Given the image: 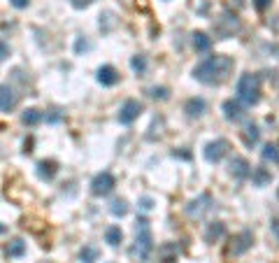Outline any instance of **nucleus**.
Wrapping results in <instances>:
<instances>
[{"instance_id":"obj_5","label":"nucleus","mask_w":279,"mask_h":263,"mask_svg":"<svg viewBox=\"0 0 279 263\" xmlns=\"http://www.w3.org/2000/svg\"><path fill=\"white\" fill-rule=\"evenodd\" d=\"M226 151H228V142L226 140H214V142H209L207 147H205V161H209V163H219L221 158L226 156Z\"/></svg>"},{"instance_id":"obj_15","label":"nucleus","mask_w":279,"mask_h":263,"mask_svg":"<svg viewBox=\"0 0 279 263\" xmlns=\"http://www.w3.org/2000/svg\"><path fill=\"white\" fill-rule=\"evenodd\" d=\"M193 49H195V52H207L209 47H212V37L207 35V33H202V30H195V33H193Z\"/></svg>"},{"instance_id":"obj_11","label":"nucleus","mask_w":279,"mask_h":263,"mask_svg":"<svg viewBox=\"0 0 279 263\" xmlns=\"http://www.w3.org/2000/svg\"><path fill=\"white\" fill-rule=\"evenodd\" d=\"M209 203H212L209 196H200L198 201H191L189 205H186V212H189L191 217H202V214L209 210Z\"/></svg>"},{"instance_id":"obj_28","label":"nucleus","mask_w":279,"mask_h":263,"mask_svg":"<svg viewBox=\"0 0 279 263\" xmlns=\"http://www.w3.org/2000/svg\"><path fill=\"white\" fill-rule=\"evenodd\" d=\"M140 207H142V210H151V207H154V201H151V198H149V196H144V198H142V201H140Z\"/></svg>"},{"instance_id":"obj_2","label":"nucleus","mask_w":279,"mask_h":263,"mask_svg":"<svg viewBox=\"0 0 279 263\" xmlns=\"http://www.w3.org/2000/svg\"><path fill=\"white\" fill-rule=\"evenodd\" d=\"M154 249L151 242V231H149V221L147 219H138V237L131 247V256L135 261H147L149 254Z\"/></svg>"},{"instance_id":"obj_26","label":"nucleus","mask_w":279,"mask_h":263,"mask_svg":"<svg viewBox=\"0 0 279 263\" xmlns=\"http://www.w3.org/2000/svg\"><path fill=\"white\" fill-rule=\"evenodd\" d=\"M149 96L156 98V100H167L170 91H167L166 87H154V88H149Z\"/></svg>"},{"instance_id":"obj_8","label":"nucleus","mask_w":279,"mask_h":263,"mask_svg":"<svg viewBox=\"0 0 279 263\" xmlns=\"http://www.w3.org/2000/svg\"><path fill=\"white\" fill-rule=\"evenodd\" d=\"M230 175L237 177V179H244V177L251 175V166H249V161L242 156H233L230 161Z\"/></svg>"},{"instance_id":"obj_21","label":"nucleus","mask_w":279,"mask_h":263,"mask_svg":"<svg viewBox=\"0 0 279 263\" xmlns=\"http://www.w3.org/2000/svg\"><path fill=\"white\" fill-rule=\"evenodd\" d=\"M98 256H100L98 247L86 245L82 252H79V261H82V263H93V261H98Z\"/></svg>"},{"instance_id":"obj_19","label":"nucleus","mask_w":279,"mask_h":263,"mask_svg":"<svg viewBox=\"0 0 279 263\" xmlns=\"http://www.w3.org/2000/svg\"><path fill=\"white\" fill-rule=\"evenodd\" d=\"M121 240H123V233H121V228L119 226H110L107 231H105V242H107V245L119 247Z\"/></svg>"},{"instance_id":"obj_16","label":"nucleus","mask_w":279,"mask_h":263,"mask_svg":"<svg viewBox=\"0 0 279 263\" xmlns=\"http://www.w3.org/2000/svg\"><path fill=\"white\" fill-rule=\"evenodd\" d=\"M5 254L9 256V259H17V256H24L26 254V242L21 240V237H17V240H12L7 245V249H5Z\"/></svg>"},{"instance_id":"obj_13","label":"nucleus","mask_w":279,"mask_h":263,"mask_svg":"<svg viewBox=\"0 0 279 263\" xmlns=\"http://www.w3.org/2000/svg\"><path fill=\"white\" fill-rule=\"evenodd\" d=\"M223 114H226L228 121H240L244 117V110L237 100H226V103H223Z\"/></svg>"},{"instance_id":"obj_10","label":"nucleus","mask_w":279,"mask_h":263,"mask_svg":"<svg viewBox=\"0 0 279 263\" xmlns=\"http://www.w3.org/2000/svg\"><path fill=\"white\" fill-rule=\"evenodd\" d=\"M184 110H186V117H189V119H198V117L205 114L207 105H205V100H202V98H189V100H186V105H184Z\"/></svg>"},{"instance_id":"obj_30","label":"nucleus","mask_w":279,"mask_h":263,"mask_svg":"<svg viewBox=\"0 0 279 263\" xmlns=\"http://www.w3.org/2000/svg\"><path fill=\"white\" fill-rule=\"evenodd\" d=\"M91 2H93V0H72V5H75V7H77V9H82V7H88Z\"/></svg>"},{"instance_id":"obj_7","label":"nucleus","mask_w":279,"mask_h":263,"mask_svg":"<svg viewBox=\"0 0 279 263\" xmlns=\"http://www.w3.org/2000/svg\"><path fill=\"white\" fill-rule=\"evenodd\" d=\"M251 245H253V235L249 231H242V233H237V235L233 237V242H230V254L240 256V254H244L247 249H251Z\"/></svg>"},{"instance_id":"obj_20","label":"nucleus","mask_w":279,"mask_h":263,"mask_svg":"<svg viewBox=\"0 0 279 263\" xmlns=\"http://www.w3.org/2000/svg\"><path fill=\"white\" fill-rule=\"evenodd\" d=\"M42 119H44V114L40 110H35V107H30V110H26V112L21 114V121L26 123V126H37Z\"/></svg>"},{"instance_id":"obj_17","label":"nucleus","mask_w":279,"mask_h":263,"mask_svg":"<svg viewBox=\"0 0 279 263\" xmlns=\"http://www.w3.org/2000/svg\"><path fill=\"white\" fill-rule=\"evenodd\" d=\"M223 233H226V226H223L221 221H214V224H209V228L205 231V240H207V242H217Z\"/></svg>"},{"instance_id":"obj_3","label":"nucleus","mask_w":279,"mask_h":263,"mask_svg":"<svg viewBox=\"0 0 279 263\" xmlns=\"http://www.w3.org/2000/svg\"><path fill=\"white\" fill-rule=\"evenodd\" d=\"M237 98L242 100L244 105H256L261 100V77L247 72L237 82Z\"/></svg>"},{"instance_id":"obj_14","label":"nucleus","mask_w":279,"mask_h":263,"mask_svg":"<svg viewBox=\"0 0 279 263\" xmlns=\"http://www.w3.org/2000/svg\"><path fill=\"white\" fill-rule=\"evenodd\" d=\"M56 173H58V163L56 161H40L37 163V175L42 179H54Z\"/></svg>"},{"instance_id":"obj_22","label":"nucleus","mask_w":279,"mask_h":263,"mask_svg":"<svg viewBox=\"0 0 279 263\" xmlns=\"http://www.w3.org/2000/svg\"><path fill=\"white\" fill-rule=\"evenodd\" d=\"M110 212H112L114 217H123L128 212V203L123 201V198H116V201L110 203Z\"/></svg>"},{"instance_id":"obj_6","label":"nucleus","mask_w":279,"mask_h":263,"mask_svg":"<svg viewBox=\"0 0 279 263\" xmlns=\"http://www.w3.org/2000/svg\"><path fill=\"white\" fill-rule=\"evenodd\" d=\"M140 114H142V103H138V100H126L121 105V110H119V121L133 123Z\"/></svg>"},{"instance_id":"obj_12","label":"nucleus","mask_w":279,"mask_h":263,"mask_svg":"<svg viewBox=\"0 0 279 263\" xmlns=\"http://www.w3.org/2000/svg\"><path fill=\"white\" fill-rule=\"evenodd\" d=\"M98 82H100L103 87H114V84L119 82V72H116V68H112V65H103V68L98 70Z\"/></svg>"},{"instance_id":"obj_31","label":"nucleus","mask_w":279,"mask_h":263,"mask_svg":"<svg viewBox=\"0 0 279 263\" xmlns=\"http://www.w3.org/2000/svg\"><path fill=\"white\" fill-rule=\"evenodd\" d=\"M272 233H275V237L279 240V214L275 217V219H272Z\"/></svg>"},{"instance_id":"obj_4","label":"nucleus","mask_w":279,"mask_h":263,"mask_svg":"<svg viewBox=\"0 0 279 263\" xmlns=\"http://www.w3.org/2000/svg\"><path fill=\"white\" fill-rule=\"evenodd\" d=\"M114 189V177L110 173H98L93 177V182H91V193L93 196H107V193H112Z\"/></svg>"},{"instance_id":"obj_1","label":"nucleus","mask_w":279,"mask_h":263,"mask_svg":"<svg viewBox=\"0 0 279 263\" xmlns=\"http://www.w3.org/2000/svg\"><path fill=\"white\" fill-rule=\"evenodd\" d=\"M233 68H235V61L230 56H221L219 54V56H209L202 63H198L193 68V77L198 82H202V84H223L230 77Z\"/></svg>"},{"instance_id":"obj_24","label":"nucleus","mask_w":279,"mask_h":263,"mask_svg":"<svg viewBox=\"0 0 279 263\" xmlns=\"http://www.w3.org/2000/svg\"><path fill=\"white\" fill-rule=\"evenodd\" d=\"M131 68L138 72V75H142V72L147 70V58H144V56H133V58H131Z\"/></svg>"},{"instance_id":"obj_33","label":"nucleus","mask_w":279,"mask_h":263,"mask_svg":"<svg viewBox=\"0 0 279 263\" xmlns=\"http://www.w3.org/2000/svg\"><path fill=\"white\" fill-rule=\"evenodd\" d=\"M86 47H88V44L84 42V40H79V42H77V47H75V49H77V52H82V49H86Z\"/></svg>"},{"instance_id":"obj_23","label":"nucleus","mask_w":279,"mask_h":263,"mask_svg":"<svg viewBox=\"0 0 279 263\" xmlns=\"http://www.w3.org/2000/svg\"><path fill=\"white\" fill-rule=\"evenodd\" d=\"M251 177H253V182L258 186H263V184H268L272 179V175L265 170V168H256V170H251Z\"/></svg>"},{"instance_id":"obj_18","label":"nucleus","mask_w":279,"mask_h":263,"mask_svg":"<svg viewBox=\"0 0 279 263\" xmlns=\"http://www.w3.org/2000/svg\"><path fill=\"white\" fill-rule=\"evenodd\" d=\"M258 135H261V133H258V126H256V123H247V126H244L242 138H244V142H247L249 147H253V145L258 142Z\"/></svg>"},{"instance_id":"obj_25","label":"nucleus","mask_w":279,"mask_h":263,"mask_svg":"<svg viewBox=\"0 0 279 263\" xmlns=\"http://www.w3.org/2000/svg\"><path fill=\"white\" fill-rule=\"evenodd\" d=\"M263 158H265V161H277L279 163V149L275 145H265V147H263Z\"/></svg>"},{"instance_id":"obj_29","label":"nucleus","mask_w":279,"mask_h":263,"mask_svg":"<svg viewBox=\"0 0 279 263\" xmlns=\"http://www.w3.org/2000/svg\"><path fill=\"white\" fill-rule=\"evenodd\" d=\"M270 2H272V0H253V5H256V9H258V12L268 9V7H270Z\"/></svg>"},{"instance_id":"obj_32","label":"nucleus","mask_w":279,"mask_h":263,"mask_svg":"<svg viewBox=\"0 0 279 263\" xmlns=\"http://www.w3.org/2000/svg\"><path fill=\"white\" fill-rule=\"evenodd\" d=\"M9 2H12V5H14V7H17V9H24V7H28V0H9Z\"/></svg>"},{"instance_id":"obj_27","label":"nucleus","mask_w":279,"mask_h":263,"mask_svg":"<svg viewBox=\"0 0 279 263\" xmlns=\"http://www.w3.org/2000/svg\"><path fill=\"white\" fill-rule=\"evenodd\" d=\"M7 56H9V47H7V42H2V40H0V63L5 61Z\"/></svg>"},{"instance_id":"obj_9","label":"nucleus","mask_w":279,"mask_h":263,"mask_svg":"<svg viewBox=\"0 0 279 263\" xmlns=\"http://www.w3.org/2000/svg\"><path fill=\"white\" fill-rule=\"evenodd\" d=\"M14 105H17V93L7 84H0V112H12Z\"/></svg>"}]
</instances>
